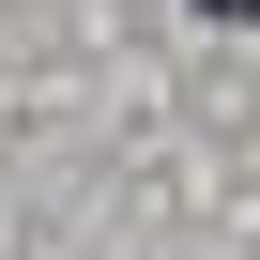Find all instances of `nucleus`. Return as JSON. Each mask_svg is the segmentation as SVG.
I'll return each instance as SVG.
<instances>
[{"mask_svg":"<svg viewBox=\"0 0 260 260\" xmlns=\"http://www.w3.org/2000/svg\"><path fill=\"white\" fill-rule=\"evenodd\" d=\"M184 16H214V31H260V0H184Z\"/></svg>","mask_w":260,"mask_h":260,"instance_id":"f257e3e1","label":"nucleus"}]
</instances>
